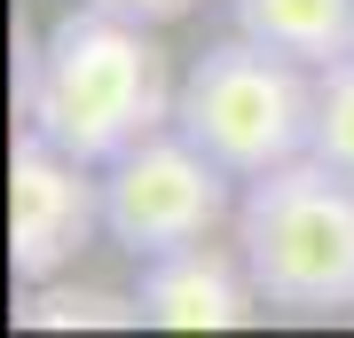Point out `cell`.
I'll return each instance as SVG.
<instances>
[{
    "label": "cell",
    "instance_id": "6da1fadb",
    "mask_svg": "<svg viewBox=\"0 0 354 338\" xmlns=\"http://www.w3.org/2000/svg\"><path fill=\"white\" fill-rule=\"evenodd\" d=\"M174 63L158 48V24L111 8H64L48 32L16 55V111L32 134H48L55 150L111 165L134 142H150L158 126H174Z\"/></svg>",
    "mask_w": 354,
    "mask_h": 338
},
{
    "label": "cell",
    "instance_id": "3957f363",
    "mask_svg": "<svg viewBox=\"0 0 354 338\" xmlns=\"http://www.w3.org/2000/svg\"><path fill=\"white\" fill-rule=\"evenodd\" d=\"M174 126L205 158H221L236 181L291 165V158H307V134H315V63L228 32L221 48H205L181 71Z\"/></svg>",
    "mask_w": 354,
    "mask_h": 338
},
{
    "label": "cell",
    "instance_id": "277c9868",
    "mask_svg": "<svg viewBox=\"0 0 354 338\" xmlns=\"http://www.w3.org/2000/svg\"><path fill=\"white\" fill-rule=\"evenodd\" d=\"M236 197L244 181L221 158H205L181 126H158L150 142L102 165V236L127 260H158V252L236 228Z\"/></svg>",
    "mask_w": 354,
    "mask_h": 338
},
{
    "label": "cell",
    "instance_id": "ba28073f",
    "mask_svg": "<svg viewBox=\"0 0 354 338\" xmlns=\"http://www.w3.org/2000/svg\"><path fill=\"white\" fill-rule=\"evenodd\" d=\"M24 330H134L142 299L127 291H102V283H24V307H16Z\"/></svg>",
    "mask_w": 354,
    "mask_h": 338
},
{
    "label": "cell",
    "instance_id": "8992f818",
    "mask_svg": "<svg viewBox=\"0 0 354 338\" xmlns=\"http://www.w3.org/2000/svg\"><path fill=\"white\" fill-rule=\"evenodd\" d=\"M134 299H142V323H158V330H252L260 307H268L244 252H228L213 236L142 260Z\"/></svg>",
    "mask_w": 354,
    "mask_h": 338
},
{
    "label": "cell",
    "instance_id": "52a82bcc",
    "mask_svg": "<svg viewBox=\"0 0 354 338\" xmlns=\"http://www.w3.org/2000/svg\"><path fill=\"white\" fill-rule=\"evenodd\" d=\"M228 24L244 39L276 55H299V63H339L354 48V0H228Z\"/></svg>",
    "mask_w": 354,
    "mask_h": 338
},
{
    "label": "cell",
    "instance_id": "5b68a950",
    "mask_svg": "<svg viewBox=\"0 0 354 338\" xmlns=\"http://www.w3.org/2000/svg\"><path fill=\"white\" fill-rule=\"evenodd\" d=\"M102 165L55 150L48 134H16L8 150V267L16 283H55L102 228Z\"/></svg>",
    "mask_w": 354,
    "mask_h": 338
},
{
    "label": "cell",
    "instance_id": "30bf717a",
    "mask_svg": "<svg viewBox=\"0 0 354 338\" xmlns=\"http://www.w3.org/2000/svg\"><path fill=\"white\" fill-rule=\"evenodd\" d=\"M87 8H111V16H134V24H181V16L197 8V0H87Z\"/></svg>",
    "mask_w": 354,
    "mask_h": 338
},
{
    "label": "cell",
    "instance_id": "7a4b0ae2",
    "mask_svg": "<svg viewBox=\"0 0 354 338\" xmlns=\"http://www.w3.org/2000/svg\"><path fill=\"white\" fill-rule=\"evenodd\" d=\"M236 252L268 314H299V323L354 314V173L315 150L252 173L236 197Z\"/></svg>",
    "mask_w": 354,
    "mask_h": 338
},
{
    "label": "cell",
    "instance_id": "9c48e42d",
    "mask_svg": "<svg viewBox=\"0 0 354 338\" xmlns=\"http://www.w3.org/2000/svg\"><path fill=\"white\" fill-rule=\"evenodd\" d=\"M307 150L330 158L339 173H354V48L315 71V134H307Z\"/></svg>",
    "mask_w": 354,
    "mask_h": 338
}]
</instances>
